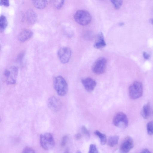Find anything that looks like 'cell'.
Wrapping results in <instances>:
<instances>
[{
	"label": "cell",
	"mask_w": 153,
	"mask_h": 153,
	"mask_svg": "<svg viewBox=\"0 0 153 153\" xmlns=\"http://www.w3.org/2000/svg\"><path fill=\"white\" fill-rule=\"evenodd\" d=\"M149 22L153 25V18L151 19H149Z\"/></svg>",
	"instance_id": "cell-31"
},
{
	"label": "cell",
	"mask_w": 153,
	"mask_h": 153,
	"mask_svg": "<svg viewBox=\"0 0 153 153\" xmlns=\"http://www.w3.org/2000/svg\"><path fill=\"white\" fill-rule=\"evenodd\" d=\"M82 83L86 90L88 92L92 91L97 84L96 82L90 77H87L82 79Z\"/></svg>",
	"instance_id": "cell-11"
},
{
	"label": "cell",
	"mask_w": 153,
	"mask_h": 153,
	"mask_svg": "<svg viewBox=\"0 0 153 153\" xmlns=\"http://www.w3.org/2000/svg\"><path fill=\"white\" fill-rule=\"evenodd\" d=\"M143 57L146 59H149L150 57V55L146 52H143Z\"/></svg>",
	"instance_id": "cell-28"
},
{
	"label": "cell",
	"mask_w": 153,
	"mask_h": 153,
	"mask_svg": "<svg viewBox=\"0 0 153 153\" xmlns=\"http://www.w3.org/2000/svg\"><path fill=\"white\" fill-rule=\"evenodd\" d=\"M47 104L48 108L54 111H59L62 107L61 102L55 96L51 97L48 99Z\"/></svg>",
	"instance_id": "cell-10"
},
{
	"label": "cell",
	"mask_w": 153,
	"mask_h": 153,
	"mask_svg": "<svg viewBox=\"0 0 153 153\" xmlns=\"http://www.w3.org/2000/svg\"><path fill=\"white\" fill-rule=\"evenodd\" d=\"M32 3L36 8L42 9L45 8L47 4V0H33Z\"/></svg>",
	"instance_id": "cell-16"
},
{
	"label": "cell",
	"mask_w": 153,
	"mask_h": 153,
	"mask_svg": "<svg viewBox=\"0 0 153 153\" xmlns=\"http://www.w3.org/2000/svg\"><path fill=\"white\" fill-rule=\"evenodd\" d=\"M26 18L27 22L29 24L35 23L37 20V16L35 12L32 9H29L26 13Z\"/></svg>",
	"instance_id": "cell-14"
},
{
	"label": "cell",
	"mask_w": 153,
	"mask_h": 153,
	"mask_svg": "<svg viewBox=\"0 0 153 153\" xmlns=\"http://www.w3.org/2000/svg\"><path fill=\"white\" fill-rule=\"evenodd\" d=\"M81 130L83 134L87 138H89L90 137V133L86 128L83 126L81 128Z\"/></svg>",
	"instance_id": "cell-24"
},
{
	"label": "cell",
	"mask_w": 153,
	"mask_h": 153,
	"mask_svg": "<svg viewBox=\"0 0 153 153\" xmlns=\"http://www.w3.org/2000/svg\"><path fill=\"white\" fill-rule=\"evenodd\" d=\"M7 25V21L6 17L3 15H1L0 18V31L3 32Z\"/></svg>",
	"instance_id": "cell-17"
},
{
	"label": "cell",
	"mask_w": 153,
	"mask_h": 153,
	"mask_svg": "<svg viewBox=\"0 0 153 153\" xmlns=\"http://www.w3.org/2000/svg\"><path fill=\"white\" fill-rule=\"evenodd\" d=\"M53 85L55 90L60 96L66 95L68 91V86L65 79L61 76L55 77L53 80Z\"/></svg>",
	"instance_id": "cell-1"
},
{
	"label": "cell",
	"mask_w": 153,
	"mask_h": 153,
	"mask_svg": "<svg viewBox=\"0 0 153 153\" xmlns=\"http://www.w3.org/2000/svg\"><path fill=\"white\" fill-rule=\"evenodd\" d=\"M140 153H151V152L147 149H143Z\"/></svg>",
	"instance_id": "cell-29"
},
{
	"label": "cell",
	"mask_w": 153,
	"mask_h": 153,
	"mask_svg": "<svg viewBox=\"0 0 153 153\" xmlns=\"http://www.w3.org/2000/svg\"><path fill=\"white\" fill-rule=\"evenodd\" d=\"M88 153H99L96 146L94 144H91L89 148Z\"/></svg>",
	"instance_id": "cell-23"
},
{
	"label": "cell",
	"mask_w": 153,
	"mask_h": 153,
	"mask_svg": "<svg viewBox=\"0 0 153 153\" xmlns=\"http://www.w3.org/2000/svg\"><path fill=\"white\" fill-rule=\"evenodd\" d=\"M51 3L53 6L56 8L59 9L62 7L64 4V0H53L51 1Z\"/></svg>",
	"instance_id": "cell-20"
},
{
	"label": "cell",
	"mask_w": 153,
	"mask_h": 153,
	"mask_svg": "<svg viewBox=\"0 0 153 153\" xmlns=\"http://www.w3.org/2000/svg\"><path fill=\"white\" fill-rule=\"evenodd\" d=\"M119 137L114 135L110 137L108 140V144L110 147H113L116 145L118 141Z\"/></svg>",
	"instance_id": "cell-18"
},
{
	"label": "cell",
	"mask_w": 153,
	"mask_h": 153,
	"mask_svg": "<svg viewBox=\"0 0 153 153\" xmlns=\"http://www.w3.org/2000/svg\"><path fill=\"white\" fill-rule=\"evenodd\" d=\"M68 139V136L65 135L63 137L61 141V145L62 146H64L66 144Z\"/></svg>",
	"instance_id": "cell-26"
},
{
	"label": "cell",
	"mask_w": 153,
	"mask_h": 153,
	"mask_svg": "<svg viewBox=\"0 0 153 153\" xmlns=\"http://www.w3.org/2000/svg\"><path fill=\"white\" fill-rule=\"evenodd\" d=\"M124 23L123 22H120L119 24V25L120 26H122L124 25Z\"/></svg>",
	"instance_id": "cell-32"
},
{
	"label": "cell",
	"mask_w": 153,
	"mask_h": 153,
	"mask_svg": "<svg viewBox=\"0 0 153 153\" xmlns=\"http://www.w3.org/2000/svg\"><path fill=\"white\" fill-rule=\"evenodd\" d=\"M33 35V33L31 30L25 29L22 30L19 33L18 38L20 42H24L31 38Z\"/></svg>",
	"instance_id": "cell-13"
},
{
	"label": "cell",
	"mask_w": 153,
	"mask_h": 153,
	"mask_svg": "<svg viewBox=\"0 0 153 153\" xmlns=\"http://www.w3.org/2000/svg\"><path fill=\"white\" fill-rule=\"evenodd\" d=\"M95 134L100 138L101 144L102 145H104L106 142V135L98 130L94 132Z\"/></svg>",
	"instance_id": "cell-19"
},
{
	"label": "cell",
	"mask_w": 153,
	"mask_h": 153,
	"mask_svg": "<svg viewBox=\"0 0 153 153\" xmlns=\"http://www.w3.org/2000/svg\"><path fill=\"white\" fill-rule=\"evenodd\" d=\"M64 153H70L68 150H67L65 151Z\"/></svg>",
	"instance_id": "cell-33"
},
{
	"label": "cell",
	"mask_w": 153,
	"mask_h": 153,
	"mask_svg": "<svg viewBox=\"0 0 153 153\" xmlns=\"http://www.w3.org/2000/svg\"><path fill=\"white\" fill-rule=\"evenodd\" d=\"M147 130L148 134L150 135L153 134V121H150L147 123Z\"/></svg>",
	"instance_id": "cell-21"
},
{
	"label": "cell",
	"mask_w": 153,
	"mask_h": 153,
	"mask_svg": "<svg viewBox=\"0 0 153 153\" xmlns=\"http://www.w3.org/2000/svg\"><path fill=\"white\" fill-rule=\"evenodd\" d=\"M40 142L42 147L46 150L52 149L55 144L53 136L49 133L42 134L40 136Z\"/></svg>",
	"instance_id": "cell-3"
},
{
	"label": "cell",
	"mask_w": 153,
	"mask_h": 153,
	"mask_svg": "<svg viewBox=\"0 0 153 153\" xmlns=\"http://www.w3.org/2000/svg\"><path fill=\"white\" fill-rule=\"evenodd\" d=\"M0 4L1 5H4L6 7H8L10 5L9 1L8 0H0Z\"/></svg>",
	"instance_id": "cell-27"
},
{
	"label": "cell",
	"mask_w": 153,
	"mask_h": 153,
	"mask_svg": "<svg viewBox=\"0 0 153 153\" xmlns=\"http://www.w3.org/2000/svg\"><path fill=\"white\" fill-rule=\"evenodd\" d=\"M74 18L76 22L83 26L89 24L92 19L89 13L84 10H77L74 14Z\"/></svg>",
	"instance_id": "cell-2"
},
{
	"label": "cell",
	"mask_w": 153,
	"mask_h": 153,
	"mask_svg": "<svg viewBox=\"0 0 153 153\" xmlns=\"http://www.w3.org/2000/svg\"><path fill=\"white\" fill-rule=\"evenodd\" d=\"M133 147L132 138L130 137H128L125 138L120 145V153H128Z\"/></svg>",
	"instance_id": "cell-9"
},
{
	"label": "cell",
	"mask_w": 153,
	"mask_h": 153,
	"mask_svg": "<svg viewBox=\"0 0 153 153\" xmlns=\"http://www.w3.org/2000/svg\"></svg>",
	"instance_id": "cell-35"
},
{
	"label": "cell",
	"mask_w": 153,
	"mask_h": 153,
	"mask_svg": "<svg viewBox=\"0 0 153 153\" xmlns=\"http://www.w3.org/2000/svg\"><path fill=\"white\" fill-rule=\"evenodd\" d=\"M71 54V49L68 47H63L58 51L57 55L60 62L63 64L68 63Z\"/></svg>",
	"instance_id": "cell-8"
},
{
	"label": "cell",
	"mask_w": 153,
	"mask_h": 153,
	"mask_svg": "<svg viewBox=\"0 0 153 153\" xmlns=\"http://www.w3.org/2000/svg\"><path fill=\"white\" fill-rule=\"evenodd\" d=\"M76 153H82L81 152L79 151H77L76 152Z\"/></svg>",
	"instance_id": "cell-34"
},
{
	"label": "cell",
	"mask_w": 153,
	"mask_h": 153,
	"mask_svg": "<svg viewBox=\"0 0 153 153\" xmlns=\"http://www.w3.org/2000/svg\"><path fill=\"white\" fill-rule=\"evenodd\" d=\"M81 135L80 134H77L76 136V137L77 139H79L81 137Z\"/></svg>",
	"instance_id": "cell-30"
},
{
	"label": "cell",
	"mask_w": 153,
	"mask_h": 153,
	"mask_svg": "<svg viewBox=\"0 0 153 153\" xmlns=\"http://www.w3.org/2000/svg\"><path fill=\"white\" fill-rule=\"evenodd\" d=\"M114 125L118 128H124L128 125V120L127 116L124 113L119 112L114 116L113 120Z\"/></svg>",
	"instance_id": "cell-6"
},
{
	"label": "cell",
	"mask_w": 153,
	"mask_h": 153,
	"mask_svg": "<svg viewBox=\"0 0 153 153\" xmlns=\"http://www.w3.org/2000/svg\"><path fill=\"white\" fill-rule=\"evenodd\" d=\"M141 113L142 116L145 119H148L150 117L151 114V109L149 104H146L143 106Z\"/></svg>",
	"instance_id": "cell-15"
},
{
	"label": "cell",
	"mask_w": 153,
	"mask_h": 153,
	"mask_svg": "<svg viewBox=\"0 0 153 153\" xmlns=\"http://www.w3.org/2000/svg\"><path fill=\"white\" fill-rule=\"evenodd\" d=\"M18 73V68L15 66H12L5 69L4 75L6 83L9 85L14 84L16 81Z\"/></svg>",
	"instance_id": "cell-4"
},
{
	"label": "cell",
	"mask_w": 153,
	"mask_h": 153,
	"mask_svg": "<svg viewBox=\"0 0 153 153\" xmlns=\"http://www.w3.org/2000/svg\"><path fill=\"white\" fill-rule=\"evenodd\" d=\"M22 153H35V152L32 148L26 147L24 149Z\"/></svg>",
	"instance_id": "cell-25"
},
{
	"label": "cell",
	"mask_w": 153,
	"mask_h": 153,
	"mask_svg": "<svg viewBox=\"0 0 153 153\" xmlns=\"http://www.w3.org/2000/svg\"><path fill=\"white\" fill-rule=\"evenodd\" d=\"M142 83L138 81H134L129 88V95L130 97L135 99L140 97L143 93Z\"/></svg>",
	"instance_id": "cell-5"
},
{
	"label": "cell",
	"mask_w": 153,
	"mask_h": 153,
	"mask_svg": "<svg viewBox=\"0 0 153 153\" xmlns=\"http://www.w3.org/2000/svg\"><path fill=\"white\" fill-rule=\"evenodd\" d=\"M111 1L116 9H119L123 4L122 0H111Z\"/></svg>",
	"instance_id": "cell-22"
},
{
	"label": "cell",
	"mask_w": 153,
	"mask_h": 153,
	"mask_svg": "<svg viewBox=\"0 0 153 153\" xmlns=\"http://www.w3.org/2000/svg\"><path fill=\"white\" fill-rule=\"evenodd\" d=\"M107 64V60L104 57H100L97 59L92 66V70L94 74L100 75L105 71Z\"/></svg>",
	"instance_id": "cell-7"
},
{
	"label": "cell",
	"mask_w": 153,
	"mask_h": 153,
	"mask_svg": "<svg viewBox=\"0 0 153 153\" xmlns=\"http://www.w3.org/2000/svg\"><path fill=\"white\" fill-rule=\"evenodd\" d=\"M94 47L97 49H100L104 47L106 45L103 34L102 32L98 33L96 37Z\"/></svg>",
	"instance_id": "cell-12"
}]
</instances>
